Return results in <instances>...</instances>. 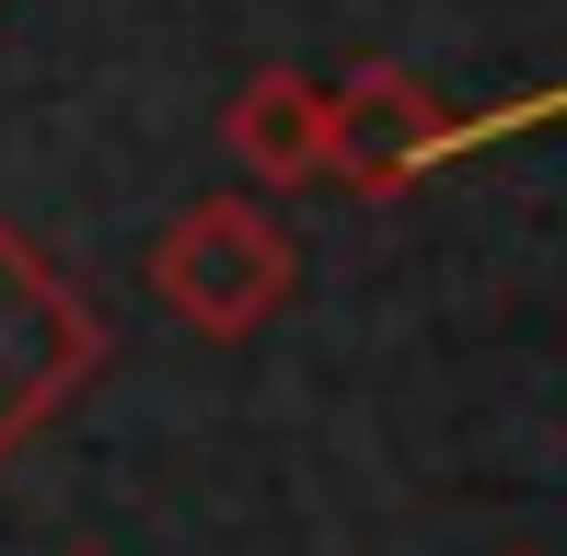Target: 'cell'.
<instances>
[{"mask_svg": "<svg viewBox=\"0 0 567 556\" xmlns=\"http://www.w3.org/2000/svg\"><path fill=\"white\" fill-rule=\"evenodd\" d=\"M105 371V313L23 220H0V464L47 441Z\"/></svg>", "mask_w": 567, "mask_h": 556, "instance_id": "6da1fadb", "label": "cell"}, {"mask_svg": "<svg viewBox=\"0 0 567 556\" xmlns=\"http://www.w3.org/2000/svg\"><path fill=\"white\" fill-rule=\"evenodd\" d=\"M290 290H301V244L278 233L255 197H197V209H174V233L151 244V301H163L186 337H209V348L255 337Z\"/></svg>", "mask_w": 567, "mask_h": 556, "instance_id": "7a4b0ae2", "label": "cell"}, {"mask_svg": "<svg viewBox=\"0 0 567 556\" xmlns=\"http://www.w3.org/2000/svg\"><path fill=\"white\" fill-rule=\"evenodd\" d=\"M220 151L255 186H313V174H337V82H313V70H255L220 105Z\"/></svg>", "mask_w": 567, "mask_h": 556, "instance_id": "277c9868", "label": "cell"}, {"mask_svg": "<svg viewBox=\"0 0 567 556\" xmlns=\"http://www.w3.org/2000/svg\"><path fill=\"white\" fill-rule=\"evenodd\" d=\"M82 556H93V545H82Z\"/></svg>", "mask_w": 567, "mask_h": 556, "instance_id": "5b68a950", "label": "cell"}, {"mask_svg": "<svg viewBox=\"0 0 567 556\" xmlns=\"http://www.w3.org/2000/svg\"><path fill=\"white\" fill-rule=\"evenodd\" d=\"M452 151V105L394 59H359L337 82V186L359 197H405L429 163Z\"/></svg>", "mask_w": 567, "mask_h": 556, "instance_id": "3957f363", "label": "cell"}]
</instances>
